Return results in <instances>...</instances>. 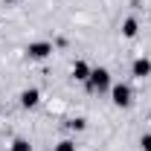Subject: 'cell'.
<instances>
[{
  "label": "cell",
  "mask_w": 151,
  "mask_h": 151,
  "mask_svg": "<svg viewBox=\"0 0 151 151\" xmlns=\"http://www.w3.org/2000/svg\"><path fill=\"white\" fill-rule=\"evenodd\" d=\"M87 84L93 87V90H111V73L105 70V67H96V70H90V78H87Z\"/></svg>",
  "instance_id": "6da1fadb"
},
{
  "label": "cell",
  "mask_w": 151,
  "mask_h": 151,
  "mask_svg": "<svg viewBox=\"0 0 151 151\" xmlns=\"http://www.w3.org/2000/svg\"><path fill=\"white\" fill-rule=\"evenodd\" d=\"M111 99L116 108H128L131 105V87L128 84H113L111 87Z\"/></svg>",
  "instance_id": "7a4b0ae2"
},
{
  "label": "cell",
  "mask_w": 151,
  "mask_h": 151,
  "mask_svg": "<svg viewBox=\"0 0 151 151\" xmlns=\"http://www.w3.org/2000/svg\"><path fill=\"white\" fill-rule=\"evenodd\" d=\"M50 52H52V44H50V41H32V44L26 47V55H29V58H35V61L47 58Z\"/></svg>",
  "instance_id": "3957f363"
},
{
  "label": "cell",
  "mask_w": 151,
  "mask_h": 151,
  "mask_svg": "<svg viewBox=\"0 0 151 151\" xmlns=\"http://www.w3.org/2000/svg\"><path fill=\"white\" fill-rule=\"evenodd\" d=\"M131 73L137 76V78H145V76H151V61L148 58H137L131 64Z\"/></svg>",
  "instance_id": "277c9868"
},
{
  "label": "cell",
  "mask_w": 151,
  "mask_h": 151,
  "mask_svg": "<svg viewBox=\"0 0 151 151\" xmlns=\"http://www.w3.org/2000/svg\"><path fill=\"white\" fill-rule=\"evenodd\" d=\"M38 102H41V93H38L35 87H29V90L20 93V105H23V108H35Z\"/></svg>",
  "instance_id": "5b68a950"
},
{
  "label": "cell",
  "mask_w": 151,
  "mask_h": 151,
  "mask_svg": "<svg viewBox=\"0 0 151 151\" xmlns=\"http://www.w3.org/2000/svg\"><path fill=\"white\" fill-rule=\"evenodd\" d=\"M73 78H76V81H87V78H90L87 61H76V64H73Z\"/></svg>",
  "instance_id": "8992f818"
},
{
  "label": "cell",
  "mask_w": 151,
  "mask_h": 151,
  "mask_svg": "<svg viewBox=\"0 0 151 151\" xmlns=\"http://www.w3.org/2000/svg\"><path fill=\"white\" fill-rule=\"evenodd\" d=\"M137 32H139L137 18H125V23H122V35H125V38H137Z\"/></svg>",
  "instance_id": "52a82bcc"
},
{
  "label": "cell",
  "mask_w": 151,
  "mask_h": 151,
  "mask_svg": "<svg viewBox=\"0 0 151 151\" xmlns=\"http://www.w3.org/2000/svg\"><path fill=\"white\" fill-rule=\"evenodd\" d=\"M52 151H76V142H73V139H61Z\"/></svg>",
  "instance_id": "ba28073f"
},
{
  "label": "cell",
  "mask_w": 151,
  "mask_h": 151,
  "mask_svg": "<svg viewBox=\"0 0 151 151\" xmlns=\"http://www.w3.org/2000/svg\"><path fill=\"white\" fill-rule=\"evenodd\" d=\"M12 151H32V145H29L26 139H15V142H12Z\"/></svg>",
  "instance_id": "9c48e42d"
},
{
  "label": "cell",
  "mask_w": 151,
  "mask_h": 151,
  "mask_svg": "<svg viewBox=\"0 0 151 151\" xmlns=\"http://www.w3.org/2000/svg\"><path fill=\"white\" fill-rule=\"evenodd\" d=\"M139 145H142V151H151V134H142V139H139Z\"/></svg>",
  "instance_id": "30bf717a"
},
{
  "label": "cell",
  "mask_w": 151,
  "mask_h": 151,
  "mask_svg": "<svg viewBox=\"0 0 151 151\" xmlns=\"http://www.w3.org/2000/svg\"><path fill=\"white\" fill-rule=\"evenodd\" d=\"M73 131H84V119H73V122H67Z\"/></svg>",
  "instance_id": "8fae6325"
},
{
  "label": "cell",
  "mask_w": 151,
  "mask_h": 151,
  "mask_svg": "<svg viewBox=\"0 0 151 151\" xmlns=\"http://www.w3.org/2000/svg\"><path fill=\"white\" fill-rule=\"evenodd\" d=\"M3 3H18V0H3Z\"/></svg>",
  "instance_id": "7c38bea8"
}]
</instances>
